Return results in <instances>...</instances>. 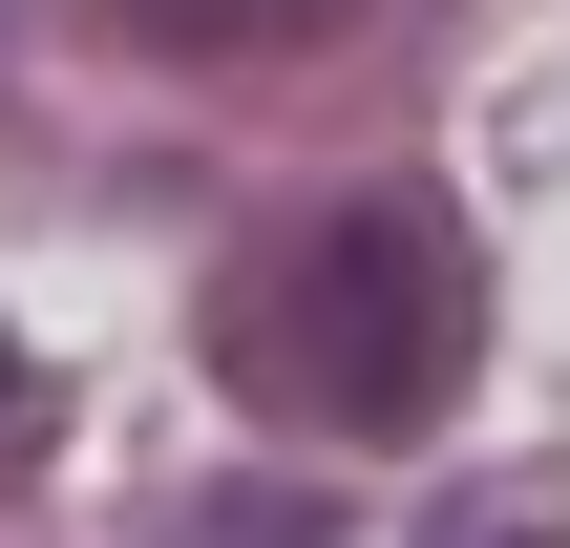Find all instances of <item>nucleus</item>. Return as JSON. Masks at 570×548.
<instances>
[{
    "label": "nucleus",
    "mask_w": 570,
    "mask_h": 548,
    "mask_svg": "<svg viewBox=\"0 0 570 548\" xmlns=\"http://www.w3.org/2000/svg\"><path fill=\"white\" fill-rule=\"evenodd\" d=\"M212 359H233V401L317 422V444H423L487 359V253L444 190H338L212 275Z\"/></svg>",
    "instance_id": "f257e3e1"
},
{
    "label": "nucleus",
    "mask_w": 570,
    "mask_h": 548,
    "mask_svg": "<svg viewBox=\"0 0 570 548\" xmlns=\"http://www.w3.org/2000/svg\"><path fill=\"white\" fill-rule=\"evenodd\" d=\"M127 42H190V63H254V42H317V21H360V0H106Z\"/></svg>",
    "instance_id": "f03ea898"
},
{
    "label": "nucleus",
    "mask_w": 570,
    "mask_h": 548,
    "mask_svg": "<svg viewBox=\"0 0 570 548\" xmlns=\"http://www.w3.org/2000/svg\"><path fill=\"white\" fill-rule=\"evenodd\" d=\"M169 548H317L296 486H212V507H169Z\"/></svg>",
    "instance_id": "7ed1b4c3"
},
{
    "label": "nucleus",
    "mask_w": 570,
    "mask_h": 548,
    "mask_svg": "<svg viewBox=\"0 0 570 548\" xmlns=\"http://www.w3.org/2000/svg\"><path fill=\"white\" fill-rule=\"evenodd\" d=\"M423 548H570V528H550V507H444Z\"/></svg>",
    "instance_id": "20e7f679"
},
{
    "label": "nucleus",
    "mask_w": 570,
    "mask_h": 548,
    "mask_svg": "<svg viewBox=\"0 0 570 548\" xmlns=\"http://www.w3.org/2000/svg\"><path fill=\"white\" fill-rule=\"evenodd\" d=\"M21 444H42V359L0 338V465H21Z\"/></svg>",
    "instance_id": "39448f33"
}]
</instances>
